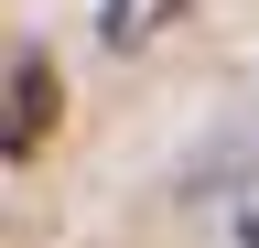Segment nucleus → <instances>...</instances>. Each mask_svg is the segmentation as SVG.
<instances>
[{
	"label": "nucleus",
	"instance_id": "obj_1",
	"mask_svg": "<svg viewBox=\"0 0 259 248\" xmlns=\"http://www.w3.org/2000/svg\"><path fill=\"white\" fill-rule=\"evenodd\" d=\"M54 108H65L54 54H0V162H32L54 140Z\"/></svg>",
	"mask_w": 259,
	"mask_h": 248
},
{
	"label": "nucleus",
	"instance_id": "obj_2",
	"mask_svg": "<svg viewBox=\"0 0 259 248\" xmlns=\"http://www.w3.org/2000/svg\"><path fill=\"white\" fill-rule=\"evenodd\" d=\"M173 11H184V0H97V33H108L119 54H141V43H162Z\"/></svg>",
	"mask_w": 259,
	"mask_h": 248
},
{
	"label": "nucleus",
	"instance_id": "obj_3",
	"mask_svg": "<svg viewBox=\"0 0 259 248\" xmlns=\"http://www.w3.org/2000/svg\"><path fill=\"white\" fill-rule=\"evenodd\" d=\"M238 248H259V194H238Z\"/></svg>",
	"mask_w": 259,
	"mask_h": 248
},
{
	"label": "nucleus",
	"instance_id": "obj_4",
	"mask_svg": "<svg viewBox=\"0 0 259 248\" xmlns=\"http://www.w3.org/2000/svg\"><path fill=\"white\" fill-rule=\"evenodd\" d=\"M0 54H11V43H0Z\"/></svg>",
	"mask_w": 259,
	"mask_h": 248
}]
</instances>
